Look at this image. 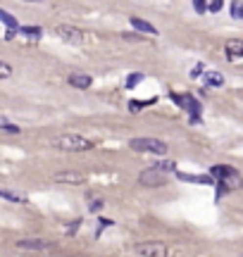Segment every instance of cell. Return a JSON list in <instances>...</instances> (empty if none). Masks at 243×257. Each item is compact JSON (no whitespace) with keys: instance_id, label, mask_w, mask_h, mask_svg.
Masks as SVG:
<instances>
[{"instance_id":"6da1fadb","label":"cell","mask_w":243,"mask_h":257,"mask_svg":"<svg viewBox=\"0 0 243 257\" xmlns=\"http://www.w3.org/2000/svg\"><path fill=\"white\" fill-rule=\"evenodd\" d=\"M53 146L65 150V152H88V150L95 148V143L88 141V138H84V136H79V133H62V136L55 138Z\"/></svg>"},{"instance_id":"7a4b0ae2","label":"cell","mask_w":243,"mask_h":257,"mask_svg":"<svg viewBox=\"0 0 243 257\" xmlns=\"http://www.w3.org/2000/svg\"><path fill=\"white\" fill-rule=\"evenodd\" d=\"M129 148L136 150V152H153V155H167L169 146L160 138H150V136H143V138H131Z\"/></svg>"},{"instance_id":"3957f363","label":"cell","mask_w":243,"mask_h":257,"mask_svg":"<svg viewBox=\"0 0 243 257\" xmlns=\"http://www.w3.org/2000/svg\"><path fill=\"white\" fill-rule=\"evenodd\" d=\"M210 176L215 179H220V181H215V184H220V186H224L229 184L226 188L231 191V188H239L241 186V176H239V171L236 169H231V167H222V165H215L212 169H210Z\"/></svg>"},{"instance_id":"277c9868","label":"cell","mask_w":243,"mask_h":257,"mask_svg":"<svg viewBox=\"0 0 243 257\" xmlns=\"http://www.w3.org/2000/svg\"><path fill=\"white\" fill-rule=\"evenodd\" d=\"M133 250L141 257H167L169 255L167 243H162V240H143V243H136Z\"/></svg>"},{"instance_id":"5b68a950","label":"cell","mask_w":243,"mask_h":257,"mask_svg":"<svg viewBox=\"0 0 243 257\" xmlns=\"http://www.w3.org/2000/svg\"><path fill=\"white\" fill-rule=\"evenodd\" d=\"M138 181H141V186L157 188V186H165V184H167V174H162L157 167L153 165V167H148L146 171H141V174H138Z\"/></svg>"},{"instance_id":"8992f818","label":"cell","mask_w":243,"mask_h":257,"mask_svg":"<svg viewBox=\"0 0 243 257\" xmlns=\"http://www.w3.org/2000/svg\"><path fill=\"white\" fill-rule=\"evenodd\" d=\"M53 248H55L53 240H43V238L17 240V250H26V253H48V250H53Z\"/></svg>"},{"instance_id":"52a82bcc","label":"cell","mask_w":243,"mask_h":257,"mask_svg":"<svg viewBox=\"0 0 243 257\" xmlns=\"http://www.w3.org/2000/svg\"><path fill=\"white\" fill-rule=\"evenodd\" d=\"M57 38H62L65 43H72V45H79V43H84V34L76 29V26H69V24H60L55 29Z\"/></svg>"},{"instance_id":"ba28073f","label":"cell","mask_w":243,"mask_h":257,"mask_svg":"<svg viewBox=\"0 0 243 257\" xmlns=\"http://www.w3.org/2000/svg\"><path fill=\"white\" fill-rule=\"evenodd\" d=\"M53 181L67 186H81L86 184V176L81 171H57V174H53Z\"/></svg>"},{"instance_id":"9c48e42d","label":"cell","mask_w":243,"mask_h":257,"mask_svg":"<svg viewBox=\"0 0 243 257\" xmlns=\"http://www.w3.org/2000/svg\"><path fill=\"white\" fill-rule=\"evenodd\" d=\"M177 174V179H181V181H191V184H200V186H212L215 184V179L210 176V174H184V171H174Z\"/></svg>"},{"instance_id":"30bf717a","label":"cell","mask_w":243,"mask_h":257,"mask_svg":"<svg viewBox=\"0 0 243 257\" xmlns=\"http://www.w3.org/2000/svg\"><path fill=\"white\" fill-rule=\"evenodd\" d=\"M69 84H72V88H79V91H86V88H91V84H93V79L88 76V74H81V72H74L69 76Z\"/></svg>"},{"instance_id":"8fae6325","label":"cell","mask_w":243,"mask_h":257,"mask_svg":"<svg viewBox=\"0 0 243 257\" xmlns=\"http://www.w3.org/2000/svg\"><path fill=\"white\" fill-rule=\"evenodd\" d=\"M226 50V57L229 60H239V57L243 55V41H239V38H229L224 45Z\"/></svg>"},{"instance_id":"7c38bea8","label":"cell","mask_w":243,"mask_h":257,"mask_svg":"<svg viewBox=\"0 0 243 257\" xmlns=\"http://www.w3.org/2000/svg\"><path fill=\"white\" fill-rule=\"evenodd\" d=\"M131 26H133L136 31H141V34H150V36H157V34H160L150 21H146V19H141V17H131Z\"/></svg>"},{"instance_id":"4fadbf2b","label":"cell","mask_w":243,"mask_h":257,"mask_svg":"<svg viewBox=\"0 0 243 257\" xmlns=\"http://www.w3.org/2000/svg\"><path fill=\"white\" fill-rule=\"evenodd\" d=\"M203 81H205L207 88H220V86H224V76L220 72H205L203 74Z\"/></svg>"},{"instance_id":"5bb4252c","label":"cell","mask_w":243,"mask_h":257,"mask_svg":"<svg viewBox=\"0 0 243 257\" xmlns=\"http://www.w3.org/2000/svg\"><path fill=\"white\" fill-rule=\"evenodd\" d=\"M0 19H2V21L7 24V29H10V38L15 36V34H19V24H17V19L12 17L10 12H5L2 7H0Z\"/></svg>"},{"instance_id":"9a60e30c","label":"cell","mask_w":243,"mask_h":257,"mask_svg":"<svg viewBox=\"0 0 243 257\" xmlns=\"http://www.w3.org/2000/svg\"><path fill=\"white\" fill-rule=\"evenodd\" d=\"M0 198H5V200H10V202H19V205H26V202H29L26 195H22V193H12V191H2V188H0Z\"/></svg>"},{"instance_id":"2e32d148","label":"cell","mask_w":243,"mask_h":257,"mask_svg":"<svg viewBox=\"0 0 243 257\" xmlns=\"http://www.w3.org/2000/svg\"><path fill=\"white\" fill-rule=\"evenodd\" d=\"M19 34L29 38H41V26H19Z\"/></svg>"},{"instance_id":"e0dca14e","label":"cell","mask_w":243,"mask_h":257,"mask_svg":"<svg viewBox=\"0 0 243 257\" xmlns=\"http://www.w3.org/2000/svg\"><path fill=\"white\" fill-rule=\"evenodd\" d=\"M0 128H2V131H7V133H19V131H22V128L17 127V124L7 122L5 117H0Z\"/></svg>"},{"instance_id":"ac0fdd59","label":"cell","mask_w":243,"mask_h":257,"mask_svg":"<svg viewBox=\"0 0 243 257\" xmlns=\"http://www.w3.org/2000/svg\"><path fill=\"white\" fill-rule=\"evenodd\" d=\"M10 76H12V64L0 60V79H10Z\"/></svg>"},{"instance_id":"d6986e66","label":"cell","mask_w":243,"mask_h":257,"mask_svg":"<svg viewBox=\"0 0 243 257\" xmlns=\"http://www.w3.org/2000/svg\"><path fill=\"white\" fill-rule=\"evenodd\" d=\"M241 10H243V5L239 2V0H234V2H231V17H234V19H241V17H243Z\"/></svg>"},{"instance_id":"ffe728a7","label":"cell","mask_w":243,"mask_h":257,"mask_svg":"<svg viewBox=\"0 0 243 257\" xmlns=\"http://www.w3.org/2000/svg\"><path fill=\"white\" fill-rule=\"evenodd\" d=\"M143 81V74H131L129 79H127V88H133L136 84H141Z\"/></svg>"},{"instance_id":"44dd1931","label":"cell","mask_w":243,"mask_h":257,"mask_svg":"<svg viewBox=\"0 0 243 257\" xmlns=\"http://www.w3.org/2000/svg\"><path fill=\"white\" fill-rule=\"evenodd\" d=\"M103 205H105V200H103V198H98V200L88 202V210H91V212H98V210H103Z\"/></svg>"},{"instance_id":"7402d4cb","label":"cell","mask_w":243,"mask_h":257,"mask_svg":"<svg viewBox=\"0 0 243 257\" xmlns=\"http://www.w3.org/2000/svg\"><path fill=\"white\" fill-rule=\"evenodd\" d=\"M98 221H100V226H98V236L103 234V229H108V226H112V224H114L112 219H105V217H103V219H98Z\"/></svg>"},{"instance_id":"603a6c76","label":"cell","mask_w":243,"mask_h":257,"mask_svg":"<svg viewBox=\"0 0 243 257\" xmlns=\"http://www.w3.org/2000/svg\"><path fill=\"white\" fill-rule=\"evenodd\" d=\"M193 7H196L198 12H207V2H203V0H196V2H193Z\"/></svg>"},{"instance_id":"cb8c5ba5","label":"cell","mask_w":243,"mask_h":257,"mask_svg":"<svg viewBox=\"0 0 243 257\" xmlns=\"http://www.w3.org/2000/svg\"><path fill=\"white\" fill-rule=\"evenodd\" d=\"M207 10L210 12H220L222 10V2H207Z\"/></svg>"},{"instance_id":"d4e9b609","label":"cell","mask_w":243,"mask_h":257,"mask_svg":"<svg viewBox=\"0 0 243 257\" xmlns=\"http://www.w3.org/2000/svg\"><path fill=\"white\" fill-rule=\"evenodd\" d=\"M200 74H203V64H198V67L191 72V76H200Z\"/></svg>"}]
</instances>
